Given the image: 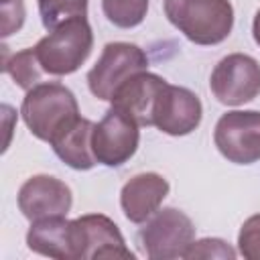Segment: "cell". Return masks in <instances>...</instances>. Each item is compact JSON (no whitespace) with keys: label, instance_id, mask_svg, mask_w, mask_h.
Segmentation results:
<instances>
[{"label":"cell","instance_id":"obj_17","mask_svg":"<svg viewBox=\"0 0 260 260\" xmlns=\"http://www.w3.org/2000/svg\"><path fill=\"white\" fill-rule=\"evenodd\" d=\"M104 14L120 28L138 26L148 10V0H102Z\"/></svg>","mask_w":260,"mask_h":260},{"label":"cell","instance_id":"obj_10","mask_svg":"<svg viewBox=\"0 0 260 260\" xmlns=\"http://www.w3.org/2000/svg\"><path fill=\"white\" fill-rule=\"evenodd\" d=\"M71 203V189L63 181L49 175H35L26 179L18 191V209L30 221L67 215Z\"/></svg>","mask_w":260,"mask_h":260},{"label":"cell","instance_id":"obj_8","mask_svg":"<svg viewBox=\"0 0 260 260\" xmlns=\"http://www.w3.org/2000/svg\"><path fill=\"white\" fill-rule=\"evenodd\" d=\"M209 87L219 104L242 106L260 93V65L244 53L223 57L211 71Z\"/></svg>","mask_w":260,"mask_h":260},{"label":"cell","instance_id":"obj_20","mask_svg":"<svg viewBox=\"0 0 260 260\" xmlns=\"http://www.w3.org/2000/svg\"><path fill=\"white\" fill-rule=\"evenodd\" d=\"M240 254L248 260H260V213L248 217L238 234Z\"/></svg>","mask_w":260,"mask_h":260},{"label":"cell","instance_id":"obj_12","mask_svg":"<svg viewBox=\"0 0 260 260\" xmlns=\"http://www.w3.org/2000/svg\"><path fill=\"white\" fill-rule=\"evenodd\" d=\"M201 102L191 89L169 83L156 106L152 126L169 136H185L201 124Z\"/></svg>","mask_w":260,"mask_h":260},{"label":"cell","instance_id":"obj_4","mask_svg":"<svg viewBox=\"0 0 260 260\" xmlns=\"http://www.w3.org/2000/svg\"><path fill=\"white\" fill-rule=\"evenodd\" d=\"M148 59L144 51L132 43H108L98 63L87 73L89 91L98 100L112 102L116 89L132 75L146 71Z\"/></svg>","mask_w":260,"mask_h":260},{"label":"cell","instance_id":"obj_6","mask_svg":"<svg viewBox=\"0 0 260 260\" xmlns=\"http://www.w3.org/2000/svg\"><path fill=\"white\" fill-rule=\"evenodd\" d=\"M75 260H132L134 254L126 248L118 225L102 215L87 213L71 221Z\"/></svg>","mask_w":260,"mask_h":260},{"label":"cell","instance_id":"obj_1","mask_svg":"<svg viewBox=\"0 0 260 260\" xmlns=\"http://www.w3.org/2000/svg\"><path fill=\"white\" fill-rule=\"evenodd\" d=\"M22 118L39 140L53 142L81 116L71 89L57 81H49L26 91L22 100Z\"/></svg>","mask_w":260,"mask_h":260},{"label":"cell","instance_id":"obj_16","mask_svg":"<svg viewBox=\"0 0 260 260\" xmlns=\"http://www.w3.org/2000/svg\"><path fill=\"white\" fill-rule=\"evenodd\" d=\"M2 69L22 87V89H30L35 85H39L41 77H43V67L35 55V49H24L14 53L10 59L4 57L2 61Z\"/></svg>","mask_w":260,"mask_h":260},{"label":"cell","instance_id":"obj_9","mask_svg":"<svg viewBox=\"0 0 260 260\" xmlns=\"http://www.w3.org/2000/svg\"><path fill=\"white\" fill-rule=\"evenodd\" d=\"M138 140V124L128 114L112 106L93 126L91 150L98 162L106 167H120L136 152Z\"/></svg>","mask_w":260,"mask_h":260},{"label":"cell","instance_id":"obj_5","mask_svg":"<svg viewBox=\"0 0 260 260\" xmlns=\"http://www.w3.org/2000/svg\"><path fill=\"white\" fill-rule=\"evenodd\" d=\"M195 238V225L183 211L167 207L158 211L142 230L140 244L152 260L183 258Z\"/></svg>","mask_w":260,"mask_h":260},{"label":"cell","instance_id":"obj_14","mask_svg":"<svg viewBox=\"0 0 260 260\" xmlns=\"http://www.w3.org/2000/svg\"><path fill=\"white\" fill-rule=\"evenodd\" d=\"M26 244L32 252L57 258V260H75L73 228L65 215L43 217L30 223L26 234Z\"/></svg>","mask_w":260,"mask_h":260},{"label":"cell","instance_id":"obj_15","mask_svg":"<svg viewBox=\"0 0 260 260\" xmlns=\"http://www.w3.org/2000/svg\"><path fill=\"white\" fill-rule=\"evenodd\" d=\"M93 126L95 124L87 118H79L71 128H67L59 138L51 142L55 154L75 171H87L98 162L91 150Z\"/></svg>","mask_w":260,"mask_h":260},{"label":"cell","instance_id":"obj_3","mask_svg":"<svg viewBox=\"0 0 260 260\" xmlns=\"http://www.w3.org/2000/svg\"><path fill=\"white\" fill-rule=\"evenodd\" d=\"M91 47L93 35L89 22L85 16H75L53 28L32 49L45 73L69 75L85 63Z\"/></svg>","mask_w":260,"mask_h":260},{"label":"cell","instance_id":"obj_19","mask_svg":"<svg viewBox=\"0 0 260 260\" xmlns=\"http://www.w3.org/2000/svg\"><path fill=\"white\" fill-rule=\"evenodd\" d=\"M183 258H223V260H234L236 252L230 244H225L223 240L217 238H205L199 242H191V246L187 248Z\"/></svg>","mask_w":260,"mask_h":260},{"label":"cell","instance_id":"obj_21","mask_svg":"<svg viewBox=\"0 0 260 260\" xmlns=\"http://www.w3.org/2000/svg\"><path fill=\"white\" fill-rule=\"evenodd\" d=\"M2 4V37L16 32L24 22V4L22 0H0Z\"/></svg>","mask_w":260,"mask_h":260},{"label":"cell","instance_id":"obj_22","mask_svg":"<svg viewBox=\"0 0 260 260\" xmlns=\"http://www.w3.org/2000/svg\"><path fill=\"white\" fill-rule=\"evenodd\" d=\"M252 35H254V41L260 45V10L256 12L254 16V24H252Z\"/></svg>","mask_w":260,"mask_h":260},{"label":"cell","instance_id":"obj_2","mask_svg":"<svg viewBox=\"0 0 260 260\" xmlns=\"http://www.w3.org/2000/svg\"><path fill=\"white\" fill-rule=\"evenodd\" d=\"M165 14L195 45H217L234 26L230 0H165Z\"/></svg>","mask_w":260,"mask_h":260},{"label":"cell","instance_id":"obj_13","mask_svg":"<svg viewBox=\"0 0 260 260\" xmlns=\"http://www.w3.org/2000/svg\"><path fill=\"white\" fill-rule=\"evenodd\" d=\"M167 193L169 183L165 177L158 173H140L122 187L120 205L132 223H142L152 213H156Z\"/></svg>","mask_w":260,"mask_h":260},{"label":"cell","instance_id":"obj_11","mask_svg":"<svg viewBox=\"0 0 260 260\" xmlns=\"http://www.w3.org/2000/svg\"><path fill=\"white\" fill-rule=\"evenodd\" d=\"M169 83L148 71H140L126 79L114 93L112 106L128 114L138 126H152L160 95Z\"/></svg>","mask_w":260,"mask_h":260},{"label":"cell","instance_id":"obj_7","mask_svg":"<svg viewBox=\"0 0 260 260\" xmlns=\"http://www.w3.org/2000/svg\"><path fill=\"white\" fill-rule=\"evenodd\" d=\"M217 150L236 165L260 160V112L234 110L223 114L213 132Z\"/></svg>","mask_w":260,"mask_h":260},{"label":"cell","instance_id":"obj_18","mask_svg":"<svg viewBox=\"0 0 260 260\" xmlns=\"http://www.w3.org/2000/svg\"><path fill=\"white\" fill-rule=\"evenodd\" d=\"M39 12L45 28L53 30L69 18L85 16L87 0H39Z\"/></svg>","mask_w":260,"mask_h":260}]
</instances>
